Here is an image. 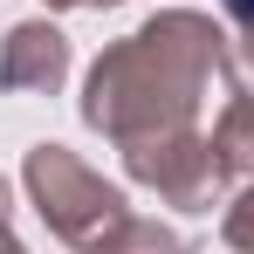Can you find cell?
<instances>
[{"label": "cell", "mask_w": 254, "mask_h": 254, "mask_svg": "<svg viewBox=\"0 0 254 254\" xmlns=\"http://www.w3.org/2000/svg\"><path fill=\"white\" fill-rule=\"evenodd\" d=\"M220 83H234V35L199 7H158L89 62L83 124L110 137L124 172L172 213H213L227 179L213 165L199 110Z\"/></svg>", "instance_id": "1"}, {"label": "cell", "mask_w": 254, "mask_h": 254, "mask_svg": "<svg viewBox=\"0 0 254 254\" xmlns=\"http://www.w3.org/2000/svg\"><path fill=\"white\" fill-rule=\"evenodd\" d=\"M21 186H28V206L42 213V227L55 241H69L76 254H89L110 227H124L130 220V199L103 179V172H89L69 144H28V158H21Z\"/></svg>", "instance_id": "2"}, {"label": "cell", "mask_w": 254, "mask_h": 254, "mask_svg": "<svg viewBox=\"0 0 254 254\" xmlns=\"http://www.w3.org/2000/svg\"><path fill=\"white\" fill-rule=\"evenodd\" d=\"M69 83V35L55 21H14L0 42V96H55Z\"/></svg>", "instance_id": "3"}, {"label": "cell", "mask_w": 254, "mask_h": 254, "mask_svg": "<svg viewBox=\"0 0 254 254\" xmlns=\"http://www.w3.org/2000/svg\"><path fill=\"white\" fill-rule=\"evenodd\" d=\"M213 165L227 186H254V83H227V103L213 117Z\"/></svg>", "instance_id": "4"}, {"label": "cell", "mask_w": 254, "mask_h": 254, "mask_svg": "<svg viewBox=\"0 0 254 254\" xmlns=\"http://www.w3.org/2000/svg\"><path fill=\"white\" fill-rule=\"evenodd\" d=\"M89 254H186V241L172 234L165 220H144V213H130L124 227H110V234H103Z\"/></svg>", "instance_id": "5"}, {"label": "cell", "mask_w": 254, "mask_h": 254, "mask_svg": "<svg viewBox=\"0 0 254 254\" xmlns=\"http://www.w3.org/2000/svg\"><path fill=\"white\" fill-rule=\"evenodd\" d=\"M220 241L234 254H254V186H234V199L220 213Z\"/></svg>", "instance_id": "6"}, {"label": "cell", "mask_w": 254, "mask_h": 254, "mask_svg": "<svg viewBox=\"0 0 254 254\" xmlns=\"http://www.w3.org/2000/svg\"><path fill=\"white\" fill-rule=\"evenodd\" d=\"M0 254H28V241L14 234V186L0 179Z\"/></svg>", "instance_id": "7"}, {"label": "cell", "mask_w": 254, "mask_h": 254, "mask_svg": "<svg viewBox=\"0 0 254 254\" xmlns=\"http://www.w3.org/2000/svg\"><path fill=\"white\" fill-rule=\"evenodd\" d=\"M220 14H227L234 35H248V28H254V0H220Z\"/></svg>", "instance_id": "8"}, {"label": "cell", "mask_w": 254, "mask_h": 254, "mask_svg": "<svg viewBox=\"0 0 254 254\" xmlns=\"http://www.w3.org/2000/svg\"><path fill=\"white\" fill-rule=\"evenodd\" d=\"M234 62L248 69V83H254V28H248V35H234Z\"/></svg>", "instance_id": "9"}, {"label": "cell", "mask_w": 254, "mask_h": 254, "mask_svg": "<svg viewBox=\"0 0 254 254\" xmlns=\"http://www.w3.org/2000/svg\"><path fill=\"white\" fill-rule=\"evenodd\" d=\"M48 7H89V0H48Z\"/></svg>", "instance_id": "10"}, {"label": "cell", "mask_w": 254, "mask_h": 254, "mask_svg": "<svg viewBox=\"0 0 254 254\" xmlns=\"http://www.w3.org/2000/svg\"><path fill=\"white\" fill-rule=\"evenodd\" d=\"M89 7H117V0H89Z\"/></svg>", "instance_id": "11"}, {"label": "cell", "mask_w": 254, "mask_h": 254, "mask_svg": "<svg viewBox=\"0 0 254 254\" xmlns=\"http://www.w3.org/2000/svg\"><path fill=\"white\" fill-rule=\"evenodd\" d=\"M186 254H192V248H186Z\"/></svg>", "instance_id": "12"}]
</instances>
